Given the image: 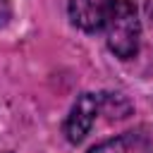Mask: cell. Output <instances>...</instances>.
I'll use <instances>...</instances> for the list:
<instances>
[{
    "mask_svg": "<svg viewBox=\"0 0 153 153\" xmlns=\"http://www.w3.org/2000/svg\"><path fill=\"white\" fill-rule=\"evenodd\" d=\"M69 19L88 33H105L108 48L129 60L139 53L141 22L136 0H69Z\"/></svg>",
    "mask_w": 153,
    "mask_h": 153,
    "instance_id": "cell-1",
    "label": "cell"
},
{
    "mask_svg": "<svg viewBox=\"0 0 153 153\" xmlns=\"http://www.w3.org/2000/svg\"><path fill=\"white\" fill-rule=\"evenodd\" d=\"M100 105H103V98L96 93H81L76 98V103L72 105L67 122H65V134L72 143L84 141V136L91 131V127L100 112Z\"/></svg>",
    "mask_w": 153,
    "mask_h": 153,
    "instance_id": "cell-2",
    "label": "cell"
},
{
    "mask_svg": "<svg viewBox=\"0 0 153 153\" xmlns=\"http://www.w3.org/2000/svg\"><path fill=\"white\" fill-rule=\"evenodd\" d=\"M88 153H153V139L151 134H146V129H131L122 136L93 146Z\"/></svg>",
    "mask_w": 153,
    "mask_h": 153,
    "instance_id": "cell-3",
    "label": "cell"
}]
</instances>
